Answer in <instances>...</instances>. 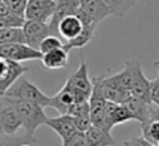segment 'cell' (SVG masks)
I'll return each mask as SVG.
<instances>
[{"mask_svg": "<svg viewBox=\"0 0 159 146\" xmlns=\"http://www.w3.org/2000/svg\"><path fill=\"white\" fill-rule=\"evenodd\" d=\"M12 101H14L15 107L18 111V115H20L21 119V127L25 130V136L34 140L36 130L40 125H46V121H48V116L43 111L45 107L34 103L22 101V100H18V98H12Z\"/></svg>", "mask_w": 159, "mask_h": 146, "instance_id": "obj_1", "label": "cell"}, {"mask_svg": "<svg viewBox=\"0 0 159 146\" xmlns=\"http://www.w3.org/2000/svg\"><path fill=\"white\" fill-rule=\"evenodd\" d=\"M5 96L12 97V98H18V100H22V101H28V103L39 104L42 107H49V101H51L49 96H46L37 85L30 82L27 78H24V76H21L6 91Z\"/></svg>", "mask_w": 159, "mask_h": 146, "instance_id": "obj_2", "label": "cell"}, {"mask_svg": "<svg viewBox=\"0 0 159 146\" xmlns=\"http://www.w3.org/2000/svg\"><path fill=\"white\" fill-rule=\"evenodd\" d=\"M69 90H71L75 92L80 101L83 100H89L91 94H92V81L89 79V73H88V64L85 60L80 61L79 67L76 69V72L67 79V82L64 83Z\"/></svg>", "mask_w": 159, "mask_h": 146, "instance_id": "obj_3", "label": "cell"}, {"mask_svg": "<svg viewBox=\"0 0 159 146\" xmlns=\"http://www.w3.org/2000/svg\"><path fill=\"white\" fill-rule=\"evenodd\" d=\"M0 58L24 63L31 60H42V52L28 46L27 43H0Z\"/></svg>", "mask_w": 159, "mask_h": 146, "instance_id": "obj_4", "label": "cell"}, {"mask_svg": "<svg viewBox=\"0 0 159 146\" xmlns=\"http://www.w3.org/2000/svg\"><path fill=\"white\" fill-rule=\"evenodd\" d=\"M124 104L131 112L134 121H139L141 125L150 124L153 121H159V106L153 104L152 101H143L131 96Z\"/></svg>", "mask_w": 159, "mask_h": 146, "instance_id": "obj_5", "label": "cell"}, {"mask_svg": "<svg viewBox=\"0 0 159 146\" xmlns=\"http://www.w3.org/2000/svg\"><path fill=\"white\" fill-rule=\"evenodd\" d=\"M131 67V96L143 101H150V81L143 73L139 60H128Z\"/></svg>", "mask_w": 159, "mask_h": 146, "instance_id": "obj_6", "label": "cell"}, {"mask_svg": "<svg viewBox=\"0 0 159 146\" xmlns=\"http://www.w3.org/2000/svg\"><path fill=\"white\" fill-rule=\"evenodd\" d=\"M0 118H2V127L5 134H16L21 128V119L18 111L15 107L12 98L7 96L0 97Z\"/></svg>", "mask_w": 159, "mask_h": 146, "instance_id": "obj_7", "label": "cell"}, {"mask_svg": "<svg viewBox=\"0 0 159 146\" xmlns=\"http://www.w3.org/2000/svg\"><path fill=\"white\" fill-rule=\"evenodd\" d=\"M55 0H28L24 18L39 22H49L55 12Z\"/></svg>", "mask_w": 159, "mask_h": 146, "instance_id": "obj_8", "label": "cell"}, {"mask_svg": "<svg viewBox=\"0 0 159 146\" xmlns=\"http://www.w3.org/2000/svg\"><path fill=\"white\" fill-rule=\"evenodd\" d=\"M128 121H134V116L131 112L128 111V107L122 103H115V101H107L106 106V115H104V122L103 127L104 130L111 131V128L115 125L125 124Z\"/></svg>", "mask_w": 159, "mask_h": 146, "instance_id": "obj_9", "label": "cell"}, {"mask_svg": "<svg viewBox=\"0 0 159 146\" xmlns=\"http://www.w3.org/2000/svg\"><path fill=\"white\" fill-rule=\"evenodd\" d=\"M22 31H24L25 43L28 46L37 49V51H39L42 40L52 35L48 22H39V21H31V20H25L24 26H22Z\"/></svg>", "mask_w": 159, "mask_h": 146, "instance_id": "obj_10", "label": "cell"}, {"mask_svg": "<svg viewBox=\"0 0 159 146\" xmlns=\"http://www.w3.org/2000/svg\"><path fill=\"white\" fill-rule=\"evenodd\" d=\"M80 7V0H57L55 12L49 21V28L54 36H58V24L62 18L69 15H76V12ZM60 37V36H58Z\"/></svg>", "mask_w": 159, "mask_h": 146, "instance_id": "obj_11", "label": "cell"}, {"mask_svg": "<svg viewBox=\"0 0 159 146\" xmlns=\"http://www.w3.org/2000/svg\"><path fill=\"white\" fill-rule=\"evenodd\" d=\"M28 72V67H25L24 64L16 61H9L7 60V67L5 70V73L0 76V97L6 94V91L14 85L18 79H20L24 73Z\"/></svg>", "mask_w": 159, "mask_h": 146, "instance_id": "obj_12", "label": "cell"}, {"mask_svg": "<svg viewBox=\"0 0 159 146\" xmlns=\"http://www.w3.org/2000/svg\"><path fill=\"white\" fill-rule=\"evenodd\" d=\"M77 101H80V100L75 96V92L71 90H69V88L64 85L54 97H51L49 107H54L60 115H69L71 106L75 103H77ZM83 101H85V100H83Z\"/></svg>", "mask_w": 159, "mask_h": 146, "instance_id": "obj_13", "label": "cell"}, {"mask_svg": "<svg viewBox=\"0 0 159 146\" xmlns=\"http://www.w3.org/2000/svg\"><path fill=\"white\" fill-rule=\"evenodd\" d=\"M83 22L77 15H69L66 18H62L58 24V36L61 37L64 43L76 39L77 36L82 33Z\"/></svg>", "mask_w": 159, "mask_h": 146, "instance_id": "obj_14", "label": "cell"}, {"mask_svg": "<svg viewBox=\"0 0 159 146\" xmlns=\"http://www.w3.org/2000/svg\"><path fill=\"white\" fill-rule=\"evenodd\" d=\"M80 9L97 26L107 16H111V11L103 0H80Z\"/></svg>", "mask_w": 159, "mask_h": 146, "instance_id": "obj_15", "label": "cell"}, {"mask_svg": "<svg viewBox=\"0 0 159 146\" xmlns=\"http://www.w3.org/2000/svg\"><path fill=\"white\" fill-rule=\"evenodd\" d=\"M46 125L51 130H54L61 137V140L67 139L69 136H71L73 133L77 131L73 116H70V115H60V116H55V118H48Z\"/></svg>", "mask_w": 159, "mask_h": 146, "instance_id": "obj_16", "label": "cell"}, {"mask_svg": "<svg viewBox=\"0 0 159 146\" xmlns=\"http://www.w3.org/2000/svg\"><path fill=\"white\" fill-rule=\"evenodd\" d=\"M40 61L45 69H49V70L64 69L67 66V61H69V51L64 46L54 49V51H51L48 54H43Z\"/></svg>", "mask_w": 159, "mask_h": 146, "instance_id": "obj_17", "label": "cell"}, {"mask_svg": "<svg viewBox=\"0 0 159 146\" xmlns=\"http://www.w3.org/2000/svg\"><path fill=\"white\" fill-rule=\"evenodd\" d=\"M86 145L88 146H115L116 140L113 139L110 131L100 128L97 125H92L88 131H85Z\"/></svg>", "mask_w": 159, "mask_h": 146, "instance_id": "obj_18", "label": "cell"}, {"mask_svg": "<svg viewBox=\"0 0 159 146\" xmlns=\"http://www.w3.org/2000/svg\"><path fill=\"white\" fill-rule=\"evenodd\" d=\"M95 28H97V24H94V22H86V24H83L82 33L77 36L76 39H73V40H70V42H66V43H64V48L70 52L71 49H76V48L79 49V48L86 46V45L92 40V37H94Z\"/></svg>", "mask_w": 159, "mask_h": 146, "instance_id": "obj_19", "label": "cell"}, {"mask_svg": "<svg viewBox=\"0 0 159 146\" xmlns=\"http://www.w3.org/2000/svg\"><path fill=\"white\" fill-rule=\"evenodd\" d=\"M24 22V16L15 14L3 2H0V27H22Z\"/></svg>", "mask_w": 159, "mask_h": 146, "instance_id": "obj_20", "label": "cell"}, {"mask_svg": "<svg viewBox=\"0 0 159 146\" xmlns=\"http://www.w3.org/2000/svg\"><path fill=\"white\" fill-rule=\"evenodd\" d=\"M0 43H25L22 27H0Z\"/></svg>", "mask_w": 159, "mask_h": 146, "instance_id": "obj_21", "label": "cell"}, {"mask_svg": "<svg viewBox=\"0 0 159 146\" xmlns=\"http://www.w3.org/2000/svg\"><path fill=\"white\" fill-rule=\"evenodd\" d=\"M104 3L109 6V9L111 11V15L113 16H118V18H122L125 16V14L137 5L139 0H103Z\"/></svg>", "mask_w": 159, "mask_h": 146, "instance_id": "obj_22", "label": "cell"}, {"mask_svg": "<svg viewBox=\"0 0 159 146\" xmlns=\"http://www.w3.org/2000/svg\"><path fill=\"white\" fill-rule=\"evenodd\" d=\"M64 46V42H62L61 37H58V36H54L51 35L48 37H45L43 40H42L40 46H39V51L42 52V55L43 54H48L51 51H54V49H58V48H62Z\"/></svg>", "mask_w": 159, "mask_h": 146, "instance_id": "obj_23", "label": "cell"}, {"mask_svg": "<svg viewBox=\"0 0 159 146\" xmlns=\"http://www.w3.org/2000/svg\"><path fill=\"white\" fill-rule=\"evenodd\" d=\"M141 131H143V137H146L150 143H153L155 146L159 145V121L141 125Z\"/></svg>", "mask_w": 159, "mask_h": 146, "instance_id": "obj_24", "label": "cell"}, {"mask_svg": "<svg viewBox=\"0 0 159 146\" xmlns=\"http://www.w3.org/2000/svg\"><path fill=\"white\" fill-rule=\"evenodd\" d=\"M22 143H34V140L30 139L28 136L20 137L16 134H0V146H18Z\"/></svg>", "mask_w": 159, "mask_h": 146, "instance_id": "obj_25", "label": "cell"}, {"mask_svg": "<svg viewBox=\"0 0 159 146\" xmlns=\"http://www.w3.org/2000/svg\"><path fill=\"white\" fill-rule=\"evenodd\" d=\"M61 142H62L61 146H85L86 145V137H85V133L76 131L73 133L71 136H69L67 139L61 140Z\"/></svg>", "mask_w": 159, "mask_h": 146, "instance_id": "obj_26", "label": "cell"}, {"mask_svg": "<svg viewBox=\"0 0 159 146\" xmlns=\"http://www.w3.org/2000/svg\"><path fill=\"white\" fill-rule=\"evenodd\" d=\"M2 2H3L11 11H14L15 14L24 16V12H25L28 0H2Z\"/></svg>", "mask_w": 159, "mask_h": 146, "instance_id": "obj_27", "label": "cell"}, {"mask_svg": "<svg viewBox=\"0 0 159 146\" xmlns=\"http://www.w3.org/2000/svg\"><path fill=\"white\" fill-rule=\"evenodd\" d=\"M73 121H75V125H76L77 131H88L91 127H92V121H91V116H73Z\"/></svg>", "mask_w": 159, "mask_h": 146, "instance_id": "obj_28", "label": "cell"}, {"mask_svg": "<svg viewBox=\"0 0 159 146\" xmlns=\"http://www.w3.org/2000/svg\"><path fill=\"white\" fill-rule=\"evenodd\" d=\"M150 101L159 106V76L150 81Z\"/></svg>", "mask_w": 159, "mask_h": 146, "instance_id": "obj_29", "label": "cell"}, {"mask_svg": "<svg viewBox=\"0 0 159 146\" xmlns=\"http://www.w3.org/2000/svg\"><path fill=\"white\" fill-rule=\"evenodd\" d=\"M124 146H155L153 143H150L149 140L143 137V136H139V137H131V139L125 140Z\"/></svg>", "mask_w": 159, "mask_h": 146, "instance_id": "obj_30", "label": "cell"}, {"mask_svg": "<svg viewBox=\"0 0 159 146\" xmlns=\"http://www.w3.org/2000/svg\"><path fill=\"white\" fill-rule=\"evenodd\" d=\"M7 67V60H3V58H0V76L5 73V70Z\"/></svg>", "mask_w": 159, "mask_h": 146, "instance_id": "obj_31", "label": "cell"}, {"mask_svg": "<svg viewBox=\"0 0 159 146\" xmlns=\"http://www.w3.org/2000/svg\"><path fill=\"white\" fill-rule=\"evenodd\" d=\"M153 67L156 69V72H158V76H159V60H156V61H153Z\"/></svg>", "mask_w": 159, "mask_h": 146, "instance_id": "obj_32", "label": "cell"}, {"mask_svg": "<svg viewBox=\"0 0 159 146\" xmlns=\"http://www.w3.org/2000/svg\"><path fill=\"white\" fill-rule=\"evenodd\" d=\"M0 134H5V131H3V127H2V118H0Z\"/></svg>", "mask_w": 159, "mask_h": 146, "instance_id": "obj_33", "label": "cell"}, {"mask_svg": "<svg viewBox=\"0 0 159 146\" xmlns=\"http://www.w3.org/2000/svg\"><path fill=\"white\" fill-rule=\"evenodd\" d=\"M18 146H33V143H22V145H18Z\"/></svg>", "mask_w": 159, "mask_h": 146, "instance_id": "obj_34", "label": "cell"}, {"mask_svg": "<svg viewBox=\"0 0 159 146\" xmlns=\"http://www.w3.org/2000/svg\"><path fill=\"white\" fill-rule=\"evenodd\" d=\"M85 146H88V145H85Z\"/></svg>", "mask_w": 159, "mask_h": 146, "instance_id": "obj_35", "label": "cell"}, {"mask_svg": "<svg viewBox=\"0 0 159 146\" xmlns=\"http://www.w3.org/2000/svg\"><path fill=\"white\" fill-rule=\"evenodd\" d=\"M0 2H2V0H0Z\"/></svg>", "mask_w": 159, "mask_h": 146, "instance_id": "obj_36", "label": "cell"}, {"mask_svg": "<svg viewBox=\"0 0 159 146\" xmlns=\"http://www.w3.org/2000/svg\"><path fill=\"white\" fill-rule=\"evenodd\" d=\"M55 2H57V0H55Z\"/></svg>", "mask_w": 159, "mask_h": 146, "instance_id": "obj_37", "label": "cell"}]
</instances>
